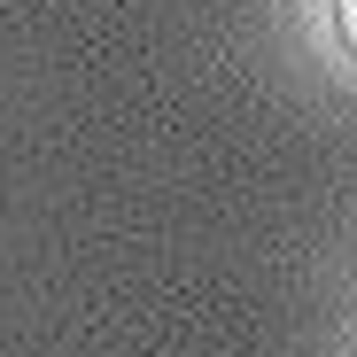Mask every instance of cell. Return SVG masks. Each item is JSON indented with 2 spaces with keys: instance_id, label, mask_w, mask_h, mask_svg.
<instances>
[{
  "instance_id": "1",
  "label": "cell",
  "mask_w": 357,
  "mask_h": 357,
  "mask_svg": "<svg viewBox=\"0 0 357 357\" xmlns=\"http://www.w3.org/2000/svg\"><path fill=\"white\" fill-rule=\"evenodd\" d=\"M334 31H342V47L357 54V0H334Z\"/></svg>"
}]
</instances>
